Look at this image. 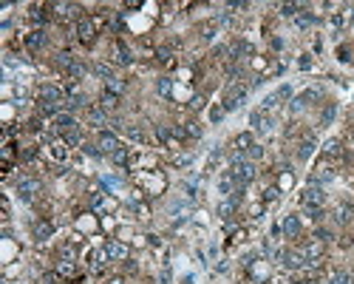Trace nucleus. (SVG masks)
Instances as JSON below:
<instances>
[{"mask_svg":"<svg viewBox=\"0 0 354 284\" xmlns=\"http://www.w3.org/2000/svg\"><path fill=\"white\" fill-rule=\"evenodd\" d=\"M230 173H232V179L241 185V188H247V185L255 179V165H252L249 159H232Z\"/></svg>","mask_w":354,"mask_h":284,"instance_id":"nucleus-1","label":"nucleus"},{"mask_svg":"<svg viewBox=\"0 0 354 284\" xmlns=\"http://www.w3.org/2000/svg\"><path fill=\"white\" fill-rule=\"evenodd\" d=\"M40 190H43V182L34 179V176H23V179L17 182V196H20L23 202H32Z\"/></svg>","mask_w":354,"mask_h":284,"instance_id":"nucleus-2","label":"nucleus"},{"mask_svg":"<svg viewBox=\"0 0 354 284\" xmlns=\"http://www.w3.org/2000/svg\"><path fill=\"white\" fill-rule=\"evenodd\" d=\"M244 100H247V85H230L221 105H224L227 111H235V108L244 105Z\"/></svg>","mask_w":354,"mask_h":284,"instance_id":"nucleus-3","label":"nucleus"},{"mask_svg":"<svg viewBox=\"0 0 354 284\" xmlns=\"http://www.w3.org/2000/svg\"><path fill=\"white\" fill-rule=\"evenodd\" d=\"M323 202H326V193H323L320 185H309L303 193H301V205L303 208H320Z\"/></svg>","mask_w":354,"mask_h":284,"instance_id":"nucleus-4","label":"nucleus"},{"mask_svg":"<svg viewBox=\"0 0 354 284\" xmlns=\"http://www.w3.org/2000/svg\"><path fill=\"white\" fill-rule=\"evenodd\" d=\"M105 256L111 259V262H128V256H130V247L125 245V242H105Z\"/></svg>","mask_w":354,"mask_h":284,"instance_id":"nucleus-5","label":"nucleus"},{"mask_svg":"<svg viewBox=\"0 0 354 284\" xmlns=\"http://www.w3.org/2000/svg\"><path fill=\"white\" fill-rule=\"evenodd\" d=\"M278 259L283 262V267H289V270H303L309 265L301 250H283V253H278Z\"/></svg>","mask_w":354,"mask_h":284,"instance_id":"nucleus-6","label":"nucleus"},{"mask_svg":"<svg viewBox=\"0 0 354 284\" xmlns=\"http://www.w3.org/2000/svg\"><path fill=\"white\" fill-rule=\"evenodd\" d=\"M77 37H80V43L91 46V43H94V37H97V26H94V20L82 17L80 23H77Z\"/></svg>","mask_w":354,"mask_h":284,"instance_id":"nucleus-7","label":"nucleus"},{"mask_svg":"<svg viewBox=\"0 0 354 284\" xmlns=\"http://www.w3.org/2000/svg\"><path fill=\"white\" fill-rule=\"evenodd\" d=\"M51 9L57 12V17H60V20H77V23L82 20V17H80L82 9L77 6V3H54Z\"/></svg>","mask_w":354,"mask_h":284,"instance_id":"nucleus-8","label":"nucleus"},{"mask_svg":"<svg viewBox=\"0 0 354 284\" xmlns=\"http://www.w3.org/2000/svg\"><path fill=\"white\" fill-rule=\"evenodd\" d=\"M97 148L102 151V153H108V156H113V153H116V151L122 148V145H119V139H116L113 134H108V131H102V134H99V139H97Z\"/></svg>","mask_w":354,"mask_h":284,"instance_id":"nucleus-9","label":"nucleus"},{"mask_svg":"<svg viewBox=\"0 0 354 284\" xmlns=\"http://www.w3.org/2000/svg\"><path fill=\"white\" fill-rule=\"evenodd\" d=\"M301 253H303V259L309 262V265H318V259L323 256V242H320V239H312L309 245L301 247Z\"/></svg>","mask_w":354,"mask_h":284,"instance_id":"nucleus-10","label":"nucleus"},{"mask_svg":"<svg viewBox=\"0 0 354 284\" xmlns=\"http://www.w3.org/2000/svg\"><path fill=\"white\" fill-rule=\"evenodd\" d=\"M40 97H43V102H51V105H63L65 102V94L60 85H43Z\"/></svg>","mask_w":354,"mask_h":284,"instance_id":"nucleus-11","label":"nucleus"},{"mask_svg":"<svg viewBox=\"0 0 354 284\" xmlns=\"http://www.w3.org/2000/svg\"><path fill=\"white\" fill-rule=\"evenodd\" d=\"M249 122L255 125V131H261V134H266V131L272 128V119H269V114H266L264 108H258V111H252V114H249Z\"/></svg>","mask_w":354,"mask_h":284,"instance_id":"nucleus-12","label":"nucleus"},{"mask_svg":"<svg viewBox=\"0 0 354 284\" xmlns=\"http://www.w3.org/2000/svg\"><path fill=\"white\" fill-rule=\"evenodd\" d=\"M252 145H255V142H252V134H247V131H244V134H238L235 139H232V148H235V156H244V153H247V151L252 148Z\"/></svg>","mask_w":354,"mask_h":284,"instance_id":"nucleus-13","label":"nucleus"},{"mask_svg":"<svg viewBox=\"0 0 354 284\" xmlns=\"http://www.w3.org/2000/svg\"><path fill=\"white\" fill-rule=\"evenodd\" d=\"M318 97H320V94H318L315 88H309V91H303L301 97H295V100H292V111H303L306 105H312V100H318Z\"/></svg>","mask_w":354,"mask_h":284,"instance_id":"nucleus-14","label":"nucleus"},{"mask_svg":"<svg viewBox=\"0 0 354 284\" xmlns=\"http://www.w3.org/2000/svg\"><path fill=\"white\" fill-rule=\"evenodd\" d=\"M332 179H335V170L329 165H320L312 176H309V185H323V182H332Z\"/></svg>","mask_w":354,"mask_h":284,"instance_id":"nucleus-15","label":"nucleus"},{"mask_svg":"<svg viewBox=\"0 0 354 284\" xmlns=\"http://www.w3.org/2000/svg\"><path fill=\"white\" fill-rule=\"evenodd\" d=\"M26 46L32 51H40V49H46V32H32V34H26Z\"/></svg>","mask_w":354,"mask_h":284,"instance_id":"nucleus-16","label":"nucleus"},{"mask_svg":"<svg viewBox=\"0 0 354 284\" xmlns=\"http://www.w3.org/2000/svg\"><path fill=\"white\" fill-rule=\"evenodd\" d=\"M54 125H57V131H60V134H68V131H77V122H74V117H68V114H57V119H54Z\"/></svg>","mask_w":354,"mask_h":284,"instance_id":"nucleus-17","label":"nucleus"},{"mask_svg":"<svg viewBox=\"0 0 354 284\" xmlns=\"http://www.w3.org/2000/svg\"><path fill=\"white\" fill-rule=\"evenodd\" d=\"M51 236H54V225H51V222H37V225H34V239L46 242Z\"/></svg>","mask_w":354,"mask_h":284,"instance_id":"nucleus-18","label":"nucleus"},{"mask_svg":"<svg viewBox=\"0 0 354 284\" xmlns=\"http://www.w3.org/2000/svg\"><path fill=\"white\" fill-rule=\"evenodd\" d=\"M283 233L289 236V239H295V236L301 233V219H298V216H286V219H283Z\"/></svg>","mask_w":354,"mask_h":284,"instance_id":"nucleus-19","label":"nucleus"},{"mask_svg":"<svg viewBox=\"0 0 354 284\" xmlns=\"http://www.w3.org/2000/svg\"><path fill=\"white\" fill-rule=\"evenodd\" d=\"M116 105H119V97H116V94H111V91H105V94H102V100H99V108L108 114V111H113Z\"/></svg>","mask_w":354,"mask_h":284,"instance_id":"nucleus-20","label":"nucleus"},{"mask_svg":"<svg viewBox=\"0 0 354 284\" xmlns=\"http://www.w3.org/2000/svg\"><path fill=\"white\" fill-rule=\"evenodd\" d=\"M323 153H326L329 159H340V156H343V148H340L337 139H329V142L323 145Z\"/></svg>","mask_w":354,"mask_h":284,"instance_id":"nucleus-21","label":"nucleus"},{"mask_svg":"<svg viewBox=\"0 0 354 284\" xmlns=\"http://www.w3.org/2000/svg\"><path fill=\"white\" fill-rule=\"evenodd\" d=\"M105 259H108V256H105V250H99V253H91V259H88V267L94 270V273H99V270L105 267Z\"/></svg>","mask_w":354,"mask_h":284,"instance_id":"nucleus-22","label":"nucleus"},{"mask_svg":"<svg viewBox=\"0 0 354 284\" xmlns=\"http://www.w3.org/2000/svg\"><path fill=\"white\" fill-rule=\"evenodd\" d=\"M105 91H111V94H122L125 91V80H119V77H111V80H105Z\"/></svg>","mask_w":354,"mask_h":284,"instance_id":"nucleus-23","label":"nucleus"},{"mask_svg":"<svg viewBox=\"0 0 354 284\" xmlns=\"http://www.w3.org/2000/svg\"><path fill=\"white\" fill-rule=\"evenodd\" d=\"M88 119H91V125H105V122H108V114L97 105V108H91V111H88Z\"/></svg>","mask_w":354,"mask_h":284,"instance_id":"nucleus-24","label":"nucleus"},{"mask_svg":"<svg viewBox=\"0 0 354 284\" xmlns=\"http://www.w3.org/2000/svg\"><path fill=\"white\" fill-rule=\"evenodd\" d=\"M116 60H119L122 66H128L130 60H133V57H130V51L125 49V43H116Z\"/></svg>","mask_w":354,"mask_h":284,"instance_id":"nucleus-25","label":"nucleus"},{"mask_svg":"<svg viewBox=\"0 0 354 284\" xmlns=\"http://www.w3.org/2000/svg\"><path fill=\"white\" fill-rule=\"evenodd\" d=\"M74 63H77V60H74V57H71L68 51H60V54H57V66H60V68H65V71H68V68L74 66Z\"/></svg>","mask_w":354,"mask_h":284,"instance_id":"nucleus-26","label":"nucleus"},{"mask_svg":"<svg viewBox=\"0 0 354 284\" xmlns=\"http://www.w3.org/2000/svg\"><path fill=\"white\" fill-rule=\"evenodd\" d=\"M352 213H354L352 205H340L337 213H335V219H337V222H349V219H352Z\"/></svg>","mask_w":354,"mask_h":284,"instance_id":"nucleus-27","label":"nucleus"},{"mask_svg":"<svg viewBox=\"0 0 354 284\" xmlns=\"http://www.w3.org/2000/svg\"><path fill=\"white\" fill-rule=\"evenodd\" d=\"M329 284H354V276H349V273H335L329 279Z\"/></svg>","mask_w":354,"mask_h":284,"instance_id":"nucleus-28","label":"nucleus"},{"mask_svg":"<svg viewBox=\"0 0 354 284\" xmlns=\"http://www.w3.org/2000/svg\"><path fill=\"white\" fill-rule=\"evenodd\" d=\"M68 77H71V80H82V77H85V66H82V63H74V66L68 68Z\"/></svg>","mask_w":354,"mask_h":284,"instance_id":"nucleus-29","label":"nucleus"},{"mask_svg":"<svg viewBox=\"0 0 354 284\" xmlns=\"http://www.w3.org/2000/svg\"><path fill=\"white\" fill-rule=\"evenodd\" d=\"M244 54H252V46L249 43H235L232 46V57H244Z\"/></svg>","mask_w":354,"mask_h":284,"instance_id":"nucleus-30","label":"nucleus"},{"mask_svg":"<svg viewBox=\"0 0 354 284\" xmlns=\"http://www.w3.org/2000/svg\"><path fill=\"white\" fill-rule=\"evenodd\" d=\"M312 151H315V142H312V139H306L303 145L298 148V156H301V159H309V156H312Z\"/></svg>","mask_w":354,"mask_h":284,"instance_id":"nucleus-31","label":"nucleus"},{"mask_svg":"<svg viewBox=\"0 0 354 284\" xmlns=\"http://www.w3.org/2000/svg\"><path fill=\"white\" fill-rule=\"evenodd\" d=\"M227 114V108L224 105H215V108H210V122H221Z\"/></svg>","mask_w":354,"mask_h":284,"instance_id":"nucleus-32","label":"nucleus"},{"mask_svg":"<svg viewBox=\"0 0 354 284\" xmlns=\"http://www.w3.org/2000/svg\"><path fill=\"white\" fill-rule=\"evenodd\" d=\"M232 210H235V202H224L221 208H218V213H221V219H232Z\"/></svg>","mask_w":354,"mask_h":284,"instance_id":"nucleus-33","label":"nucleus"},{"mask_svg":"<svg viewBox=\"0 0 354 284\" xmlns=\"http://www.w3.org/2000/svg\"><path fill=\"white\" fill-rule=\"evenodd\" d=\"M111 159L116 162V165H128V148H119V151H116V153L111 156Z\"/></svg>","mask_w":354,"mask_h":284,"instance_id":"nucleus-34","label":"nucleus"},{"mask_svg":"<svg viewBox=\"0 0 354 284\" xmlns=\"http://www.w3.org/2000/svg\"><path fill=\"white\" fill-rule=\"evenodd\" d=\"M65 105H68L71 111H77V108H82V105H85V97H82V94H74V97L65 102Z\"/></svg>","mask_w":354,"mask_h":284,"instance_id":"nucleus-35","label":"nucleus"},{"mask_svg":"<svg viewBox=\"0 0 354 284\" xmlns=\"http://www.w3.org/2000/svg\"><path fill=\"white\" fill-rule=\"evenodd\" d=\"M63 139H65V145H80V131H68V134H63Z\"/></svg>","mask_w":354,"mask_h":284,"instance_id":"nucleus-36","label":"nucleus"},{"mask_svg":"<svg viewBox=\"0 0 354 284\" xmlns=\"http://www.w3.org/2000/svg\"><path fill=\"white\" fill-rule=\"evenodd\" d=\"M184 131H187V136L198 139V136H201V125H198V122H187V128H184Z\"/></svg>","mask_w":354,"mask_h":284,"instance_id":"nucleus-37","label":"nucleus"},{"mask_svg":"<svg viewBox=\"0 0 354 284\" xmlns=\"http://www.w3.org/2000/svg\"><path fill=\"white\" fill-rule=\"evenodd\" d=\"M278 196H281V190H278V188H266V190H264V202H275Z\"/></svg>","mask_w":354,"mask_h":284,"instance_id":"nucleus-38","label":"nucleus"},{"mask_svg":"<svg viewBox=\"0 0 354 284\" xmlns=\"http://www.w3.org/2000/svg\"><path fill=\"white\" fill-rule=\"evenodd\" d=\"M261 156H264V148L261 145H252V148L247 151V159H261Z\"/></svg>","mask_w":354,"mask_h":284,"instance_id":"nucleus-39","label":"nucleus"},{"mask_svg":"<svg viewBox=\"0 0 354 284\" xmlns=\"http://www.w3.org/2000/svg\"><path fill=\"white\" fill-rule=\"evenodd\" d=\"M94 74L105 77V80H111V77H113V74H111V68H108V66H94Z\"/></svg>","mask_w":354,"mask_h":284,"instance_id":"nucleus-40","label":"nucleus"},{"mask_svg":"<svg viewBox=\"0 0 354 284\" xmlns=\"http://www.w3.org/2000/svg\"><path fill=\"white\" fill-rule=\"evenodd\" d=\"M275 97H278V100H289V97H292V88H289V85H281Z\"/></svg>","mask_w":354,"mask_h":284,"instance_id":"nucleus-41","label":"nucleus"},{"mask_svg":"<svg viewBox=\"0 0 354 284\" xmlns=\"http://www.w3.org/2000/svg\"><path fill=\"white\" fill-rule=\"evenodd\" d=\"M40 111H43V114H57V111H60V105H51V102H40Z\"/></svg>","mask_w":354,"mask_h":284,"instance_id":"nucleus-42","label":"nucleus"},{"mask_svg":"<svg viewBox=\"0 0 354 284\" xmlns=\"http://www.w3.org/2000/svg\"><path fill=\"white\" fill-rule=\"evenodd\" d=\"M190 108H193V111H198V108H204V97H201V94H195L193 100H190Z\"/></svg>","mask_w":354,"mask_h":284,"instance_id":"nucleus-43","label":"nucleus"},{"mask_svg":"<svg viewBox=\"0 0 354 284\" xmlns=\"http://www.w3.org/2000/svg\"><path fill=\"white\" fill-rule=\"evenodd\" d=\"M60 273H63V276H71V273H74V265H71V262H60Z\"/></svg>","mask_w":354,"mask_h":284,"instance_id":"nucleus-44","label":"nucleus"},{"mask_svg":"<svg viewBox=\"0 0 354 284\" xmlns=\"http://www.w3.org/2000/svg\"><path fill=\"white\" fill-rule=\"evenodd\" d=\"M332 119H335V105H329V108H326V114H323V125H329Z\"/></svg>","mask_w":354,"mask_h":284,"instance_id":"nucleus-45","label":"nucleus"},{"mask_svg":"<svg viewBox=\"0 0 354 284\" xmlns=\"http://www.w3.org/2000/svg\"><path fill=\"white\" fill-rule=\"evenodd\" d=\"M298 9H301V6H292V3H286V6H281V12H283L286 17H292L295 12H298Z\"/></svg>","mask_w":354,"mask_h":284,"instance_id":"nucleus-46","label":"nucleus"},{"mask_svg":"<svg viewBox=\"0 0 354 284\" xmlns=\"http://www.w3.org/2000/svg\"><path fill=\"white\" fill-rule=\"evenodd\" d=\"M315 239H320V242H326V239H332V230H326V227H320V230L315 233Z\"/></svg>","mask_w":354,"mask_h":284,"instance_id":"nucleus-47","label":"nucleus"},{"mask_svg":"<svg viewBox=\"0 0 354 284\" xmlns=\"http://www.w3.org/2000/svg\"><path fill=\"white\" fill-rule=\"evenodd\" d=\"M128 134L133 136V139H142V136H145L142 131H139V128H128Z\"/></svg>","mask_w":354,"mask_h":284,"instance_id":"nucleus-48","label":"nucleus"},{"mask_svg":"<svg viewBox=\"0 0 354 284\" xmlns=\"http://www.w3.org/2000/svg\"><path fill=\"white\" fill-rule=\"evenodd\" d=\"M159 91H161V94H167V91H170V83H167V80H161V83H159Z\"/></svg>","mask_w":354,"mask_h":284,"instance_id":"nucleus-49","label":"nucleus"},{"mask_svg":"<svg viewBox=\"0 0 354 284\" xmlns=\"http://www.w3.org/2000/svg\"><path fill=\"white\" fill-rule=\"evenodd\" d=\"M108 284H122V279H111V282H108Z\"/></svg>","mask_w":354,"mask_h":284,"instance_id":"nucleus-50","label":"nucleus"}]
</instances>
